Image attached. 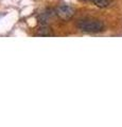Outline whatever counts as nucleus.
I'll list each match as a JSON object with an SVG mask.
<instances>
[{
	"label": "nucleus",
	"mask_w": 122,
	"mask_h": 127,
	"mask_svg": "<svg viewBox=\"0 0 122 127\" xmlns=\"http://www.w3.org/2000/svg\"><path fill=\"white\" fill-rule=\"evenodd\" d=\"M78 28L83 32L87 33H98V32L103 31L104 25L100 20L96 19H84L78 23Z\"/></svg>",
	"instance_id": "nucleus-1"
},
{
	"label": "nucleus",
	"mask_w": 122,
	"mask_h": 127,
	"mask_svg": "<svg viewBox=\"0 0 122 127\" xmlns=\"http://www.w3.org/2000/svg\"><path fill=\"white\" fill-rule=\"evenodd\" d=\"M55 13L63 20H68V19H70L74 15V9L68 4H63L57 7Z\"/></svg>",
	"instance_id": "nucleus-2"
},
{
	"label": "nucleus",
	"mask_w": 122,
	"mask_h": 127,
	"mask_svg": "<svg viewBox=\"0 0 122 127\" xmlns=\"http://www.w3.org/2000/svg\"><path fill=\"white\" fill-rule=\"evenodd\" d=\"M36 35L37 36H53L54 33H53V31L51 30V28L44 25L37 30Z\"/></svg>",
	"instance_id": "nucleus-3"
},
{
	"label": "nucleus",
	"mask_w": 122,
	"mask_h": 127,
	"mask_svg": "<svg viewBox=\"0 0 122 127\" xmlns=\"http://www.w3.org/2000/svg\"><path fill=\"white\" fill-rule=\"evenodd\" d=\"M92 1L99 7H106L109 4V0H92Z\"/></svg>",
	"instance_id": "nucleus-4"
}]
</instances>
